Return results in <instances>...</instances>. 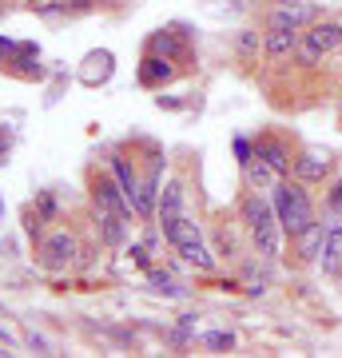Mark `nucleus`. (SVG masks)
<instances>
[{
	"label": "nucleus",
	"mask_w": 342,
	"mask_h": 358,
	"mask_svg": "<svg viewBox=\"0 0 342 358\" xmlns=\"http://www.w3.org/2000/svg\"><path fill=\"white\" fill-rule=\"evenodd\" d=\"M239 219H243V227L251 231V243L259 255L263 259L283 255V227H279V215H275L271 195L247 187V195H243V203H239Z\"/></svg>",
	"instance_id": "nucleus-1"
},
{
	"label": "nucleus",
	"mask_w": 342,
	"mask_h": 358,
	"mask_svg": "<svg viewBox=\"0 0 342 358\" xmlns=\"http://www.w3.org/2000/svg\"><path fill=\"white\" fill-rule=\"evenodd\" d=\"M271 203H275V215H279V227L287 239H294L299 231H306L315 223V199L306 192V183H299L294 176H283L275 187H271Z\"/></svg>",
	"instance_id": "nucleus-2"
},
{
	"label": "nucleus",
	"mask_w": 342,
	"mask_h": 358,
	"mask_svg": "<svg viewBox=\"0 0 342 358\" xmlns=\"http://www.w3.org/2000/svg\"><path fill=\"white\" fill-rule=\"evenodd\" d=\"M164 239L176 247L179 255H183V263H191L195 271H203V275H211V271H215V255L207 251V243H203V231H199V223H195V219L179 215L176 223H167V227H164Z\"/></svg>",
	"instance_id": "nucleus-3"
},
{
	"label": "nucleus",
	"mask_w": 342,
	"mask_h": 358,
	"mask_svg": "<svg viewBox=\"0 0 342 358\" xmlns=\"http://www.w3.org/2000/svg\"><path fill=\"white\" fill-rule=\"evenodd\" d=\"M92 199H96V207H108V211H115V215H124L127 223L140 219L136 203H131V199L124 195V187H120V179L108 176V171H100V176L92 179Z\"/></svg>",
	"instance_id": "nucleus-4"
},
{
	"label": "nucleus",
	"mask_w": 342,
	"mask_h": 358,
	"mask_svg": "<svg viewBox=\"0 0 342 358\" xmlns=\"http://www.w3.org/2000/svg\"><path fill=\"white\" fill-rule=\"evenodd\" d=\"M318 0H294V4H275L271 16H266V28H294V32H303L318 20Z\"/></svg>",
	"instance_id": "nucleus-5"
},
{
	"label": "nucleus",
	"mask_w": 342,
	"mask_h": 358,
	"mask_svg": "<svg viewBox=\"0 0 342 358\" xmlns=\"http://www.w3.org/2000/svg\"><path fill=\"white\" fill-rule=\"evenodd\" d=\"M330 171H334V159H330V152H318V148L299 152V155H294V164H291V176L299 179V183H306V187L327 183Z\"/></svg>",
	"instance_id": "nucleus-6"
},
{
	"label": "nucleus",
	"mask_w": 342,
	"mask_h": 358,
	"mask_svg": "<svg viewBox=\"0 0 342 358\" xmlns=\"http://www.w3.org/2000/svg\"><path fill=\"white\" fill-rule=\"evenodd\" d=\"M76 255H80V243H76V235H68V231H56V235H48L40 243V267L44 271H68Z\"/></svg>",
	"instance_id": "nucleus-7"
},
{
	"label": "nucleus",
	"mask_w": 342,
	"mask_h": 358,
	"mask_svg": "<svg viewBox=\"0 0 342 358\" xmlns=\"http://www.w3.org/2000/svg\"><path fill=\"white\" fill-rule=\"evenodd\" d=\"M327 239H322V255H318V267L322 275L339 279L342 275V211H327Z\"/></svg>",
	"instance_id": "nucleus-8"
},
{
	"label": "nucleus",
	"mask_w": 342,
	"mask_h": 358,
	"mask_svg": "<svg viewBox=\"0 0 342 358\" xmlns=\"http://www.w3.org/2000/svg\"><path fill=\"white\" fill-rule=\"evenodd\" d=\"M255 155L263 159V164H271L279 176H291V164H294V155H291V143L287 140H279V136H255Z\"/></svg>",
	"instance_id": "nucleus-9"
},
{
	"label": "nucleus",
	"mask_w": 342,
	"mask_h": 358,
	"mask_svg": "<svg viewBox=\"0 0 342 358\" xmlns=\"http://www.w3.org/2000/svg\"><path fill=\"white\" fill-rule=\"evenodd\" d=\"M299 40H303V32H294V28H266V36H263L266 60H271V64H287V60H294Z\"/></svg>",
	"instance_id": "nucleus-10"
},
{
	"label": "nucleus",
	"mask_w": 342,
	"mask_h": 358,
	"mask_svg": "<svg viewBox=\"0 0 342 358\" xmlns=\"http://www.w3.org/2000/svg\"><path fill=\"white\" fill-rule=\"evenodd\" d=\"M303 40H306V44H315L322 56H330V52L342 48V24H339V20H322V16H318L315 24L303 32Z\"/></svg>",
	"instance_id": "nucleus-11"
},
{
	"label": "nucleus",
	"mask_w": 342,
	"mask_h": 358,
	"mask_svg": "<svg viewBox=\"0 0 342 358\" xmlns=\"http://www.w3.org/2000/svg\"><path fill=\"white\" fill-rule=\"evenodd\" d=\"M322 239H327V223H318V219L306 231H299V235L291 239L299 263H318V255H322Z\"/></svg>",
	"instance_id": "nucleus-12"
},
{
	"label": "nucleus",
	"mask_w": 342,
	"mask_h": 358,
	"mask_svg": "<svg viewBox=\"0 0 342 358\" xmlns=\"http://www.w3.org/2000/svg\"><path fill=\"white\" fill-rule=\"evenodd\" d=\"M183 199H187L183 183L171 179L164 192H159V203H155V219H159V227H167V223H176V219L183 215Z\"/></svg>",
	"instance_id": "nucleus-13"
},
{
	"label": "nucleus",
	"mask_w": 342,
	"mask_h": 358,
	"mask_svg": "<svg viewBox=\"0 0 342 358\" xmlns=\"http://www.w3.org/2000/svg\"><path fill=\"white\" fill-rule=\"evenodd\" d=\"M176 60H167V56H159V52H148L140 64V84L143 88H159V84H167V80L176 76Z\"/></svg>",
	"instance_id": "nucleus-14"
},
{
	"label": "nucleus",
	"mask_w": 342,
	"mask_h": 358,
	"mask_svg": "<svg viewBox=\"0 0 342 358\" xmlns=\"http://www.w3.org/2000/svg\"><path fill=\"white\" fill-rule=\"evenodd\" d=\"M96 231H100V243L104 247H120L127 235V219L108 211V207H96Z\"/></svg>",
	"instance_id": "nucleus-15"
},
{
	"label": "nucleus",
	"mask_w": 342,
	"mask_h": 358,
	"mask_svg": "<svg viewBox=\"0 0 342 358\" xmlns=\"http://www.w3.org/2000/svg\"><path fill=\"white\" fill-rule=\"evenodd\" d=\"M155 203H159V164H155L152 171H148V179L140 183V195H136V211H140V219H152Z\"/></svg>",
	"instance_id": "nucleus-16"
},
{
	"label": "nucleus",
	"mask_w": 342,
	"mask_h": 358,
	"mask_svg": "<svg viewBox=\"0 0 342 358\" xmlns=\"http://www.w3.org/2000/svg\"><path fill=\"white\" fill-rule=\"evenodd\" d=\"M243 179H247V187H251V192H263V187H275L283 176L271 164H263V159L255 155L251 164H243Z\"/></svg>",
	"instance_id": "nucleus-17"
},
{
	"label": "nucleus",
	"mask_w": 342,
	"mask_h": 358,
	"mask_svg": "<svg viewBox=\"0 0 342 358\" xmlns=\"http://www.w3.org/2000/svg\"><path fill=\"white\" fill-rule=\"evenodd\" d=\"M112 176L120 179V187H124V195L136 203V195H140V176H136V167L127 164L124 155H112Z\"/></svg>",
	"instance_id": "nucleus-18"
},
{
	"label": "nucleus",
	"mask_w": 342,
	"mask_h": 358,
	"mask_svg": "<svg viewBox=\"0 0 342 358\" xmlns=\"http://www.w3.org/2000/svg\"><path fill=\"white\" fill-rule=\"evenodd\" d=\"M235 52H239V60H259V52H263V36L255 32V28H243L239 36H235Z\"/></svg>",
	"instance_id": "nucleus-19"
},
{
	"label": "nucleus",
	"mask_w": 342,
	"mask_h": 358,
	"mask_svg": "<svg viewBox=\"0 0 342 358\" xmlns=\"http://www.w3.org/2000/svg\"><path fill=\"white\" fill-rule=\"evenodd\" d=\"M148 48H152V52H159V56H167V60H179V56L187 52V48H183V40H176L171 32H155Z\"/></svg>",
	"instance_id": "nucleus-20"
},
{
	"label": "nucleus",
	"mask_w": 342,
	"mask_h": 358,
	"mask_svg": "<svg viewBox=\"0 0 342 358\" xmlns=\"http://www.w3.org/2000/svg\"><path fill=\"white\" fill-rule=\"evenodd\" d=\"M148 282H152L159 294H167V299H179V294H183V287H179V282L171 279L167 271H155V267H152V271H148Z\"/></svg>",
	"instance_id": "nucleus-21"
},
{
	"label": "nucleus",
	"mask_w": 342,
	"mask_h": 358,
	"mask_svg": "<svg viewBox=\"0 0 342 358\" xmlns=\"http://www.w3.org/2000/svg\"><path fill=\"white\" fill-rule=\"evenodd\" d=\"M322 60H327V56H322V52H318L315 44H306V40H299V52H294V64H299V68H318Z\"/></svg>",
	"instance_id": "nucleus-22"
},
{
	"label": "nucleus",
	"mask_w": 342,
	"mask_h": 358,
	"mask_svg": "<svg viewBox=\"0 0 342 358\" xmlns=\"http://www.w3.org/2000/svg\"><path fill=\"white\" fill-rule=\"evenodd\" d=\"M203 346H211V350H231L235 338H231L227 331H215V334H207V338H203Z\"/></svg>",
	"instance_id": "nucleus-23"
},
{
	"label": "nucleus",
	"mask_w": 342,
	"mask_h": 358,
	"mask_svg": "<svg viewBox=\"0 0 342 358\" xmlns=\"http://www.w3.org/2000/svg\"><path fill=\"white\" fill-rule=\"evenodd\" d=\"M235 155H239V167H243V164H251V159H255V143L239 136V140H235Z\"/></svg>",
	"instance_id": "nucleus-24"
},
{
	"label": "nucleus",
	"mask_w": 342,
	"mask_h": 358,
	"mask_svg": "<svg viewBox=\"0 0 342 358\" xmlns=\"http://www.w3.org/2000/svg\"><path fill=\"white\" fill-rule=\"evenodd\" d=\"M36 215H40V219H52V215H56V199H52V195H40V199H36Z\"/></svg>",
	"instance_id": "nucleus-25"
},
{
	"label": "nucleus",
	"mask_w": 342,
	"mask_h": 358,
	"mask_svg": "<svg viewBox=\"0 0 342 358\" xmlns=\"http://www.w3.org/2000/svg\"><path fill=\"white\" fill-rule=\"evenodd\" d=\"M327 211H342V179L327 192Z\"/></svg>",
	"instance_id": "nucleus-26"
},
{
	"label": "nucleus",
	"mask_w": 342,
	"mask_h": 358,
	"mask_svg": "<svg viewBox=\"0 0 342 358\" xmlns=\"http://www.w3.org/2000/svg\"><path fill=\"white\" fill-rule=\"evenodd\" d=\"M96 4H100V0H64V8H68V13H92Z\"/></svg>",
	"instance_id": "nucleus-27"
},
{
	"label": "nucleus",
	"mask_w": 342,
	"mask_h": 358,
	"mask_svg": "<svg viewBox=\"0 0 342 358\" xmlns=\"http://www.w3.org/2000/svg\"><path fill=\"white\" fill-rule=\"evenodd\" d=\"M219 251H223V255H235V239H231V235H227V231H219Z\"/></svg>",
	"instance_id": "nucleus-28"
},
{
	"label": "nucleus",
	"mask_w": 342,
	"mask_h": 358,
	"mask_svg": "<svg viewBox=\"0 0 342 358\" xmlns=\"http://www.w3.org/2000/svg\"><path fill=\"white\" fill-rule=\"evenodd\" d=\"M8 52H13V40H4V36H0V56H8Z\"/></svg>",
	"instance_id": "nucleus-29"
},
{
	"label": "nucleus",
	"mask_w": 342,
	"mask_h": 358,
	"mask_svg": "<svg viewBox=\"0 0 342 358\" xmlns=\"http://www.w3.org/2000/svg\"><path fill=\"white\" fill-rule=\"evenodd\" d=\"M4 155H8V140H0V164H4Z\"/></svg>",
	"instance_id": "nucleus-30"
},
{
	"label": "nucleus",
	"mask_w": 342,
	"mask_h": 358,
	"mask_svg": "<svg viewBox=\"0 0 342 358\" xmlns=\"http://www.w3.org/2000/svg\"><path fill=\"white\" fill-rule=\"evenodd\" d=\"M339 128H342V103H339Z\"/></svg>",
	"instance_id": "nucleus-31"
},
{
	"label": "nucleus",
	"mask_w": 342,
	"mask_h": 358,
	"mask_svg": "<svg viewBox=\"0 0 342 358\" xmlns=\"http://www.w3.org/2000/svg\"><path fill=\"white\" fill-rule=\"evenodd\" d=\"M275 4H294V0H275Z\"/></svg>",
	"instance_id": "nucleus-32"
},
{
	"label": "nucleus",
	"mask_w": 342,
	"mask_h": 358,
	"mask_svg": "<svg viewBox=\"0 0 342 358\" xmlns=\"http://www.w3.org/2000/svg\"><path fill=\"white\" fill-rule=\"evenodd\" d=\"M0 16H4V13H0Z\"/></svg>",
	"instance_id": "nucleus-33"
}]
</instances>
